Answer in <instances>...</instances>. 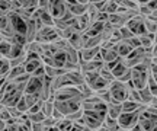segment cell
I'll use <instances>...</instances> for the list:
<instances>
[{
	"label": "cell",
	"mask_w": 157,
	"mask_h": 131,
	"mask_svg": "<svg viewBox=\"0 0 157 131\" xmlns=\"http://www.w3.org/2000/svg\"><path fill=\"white\" fill-rule=\"evenodd\" d=\"M87 7L89 5H82V3H73V5H67V10L73 15V16L78 17L84 15L86 12H87Z\"/></svg>",
	"instance_id": "obj_6"
},
{
	"label": "cell",
	"mask_w": 157,
	"mask_h": 131,
	"mask_svg": "<svg viewBox=\"0 0 157 131\" xmlns=\"http://www.w3.org/2000/svg\"><path fill=\"white\" fill-rule=\"evenodd\" d=\"M127 28L132 32L134 35H143V34H147V29H146V17L143 16V15H135L129 19L127 25H125Z\"/></svg>",
	"instance_id": "obj_3"
},
{
	"label": "cell",
	"mask_w": 157,
	"mask_h": 131,
	"mask_svg": "<svg viewBox=\"0 0 157 131\" xmlns=\"http://www.w3.org/2000/svg\"><path fill=\"white\" fill-rule=\"evenodd\" d=\"M147 6L150 7V10H151V13H153V10L157 9V0H150V2L147 3Z\"/></svg>",
	"instance_id": "obj_18"
},
{
	"label": "cell",
	"mask_w": 157,
	"mask_h": 131,
	"mask_svg": "<svg viewBox=\"0 0 157 131\" xmlns=\"http://www.w3.org/2000/svg\"><path fill=\"white\" fill-rule=\"evenodd\" d=\"M144 108V105L140 106V108L134 111V112H122V114L118 117V125L121 127L122 130H131L132 127L138 122V118H140L141 111Z\"/></svg>",
	"instance_id": "obj_2"
},
{
	"label": "cell",
	"mask_w": 157,
	"mask_h": 131,
	"mask_svg": "<svg viewBox=\"0 0 157 131\" xmlns=\"http://www.w3.org/2000/svg\"><path fill=\"white\" fill-rule=\"evenodd\" d=\"M132 87V83L128 82V83H124L121 80L118 79H113L111 83H109V92H111V95H112L113 101H117V102H121L122 103L124 101H127L128 99V93H129V89Z\"/></svg>",
	"instance_id": "obj_1"
},
{
	"label": "cell",
	"mask_w": 157,
	"mask_h": 131,
	"mask_svg": "<svg viewBox=\"0 0 157 131\" xmlns=\"http://www.w3.org/2000/svg\"><path fill=\"white\" fill-rule=\"evenodd\" d=\"M48 131H60V130H58V128L54 125V127H51V128H48Z\"/></svg>",
	"instance_id": "obj_20"
},
{
	"label": "cell",
	"mask_w": 157,
	"mask_h": 131,
	"mask_svg": "<svg viewBox=\"0 0 157 131\" xmlns=\"http://www.w3.org/2000/svg\"><path fill=\"white\" fill-rule=\"evenodd\" d=\"M122 114V103L121 102H111L108 105V115L118 120V117Z\"/></svg>",
	"instance_id": "obj_7"
},
{
	"label": "cell",
	"mask_w": 157,
	"mask_h": 131,
	"mask_svg": "<svg viewBox=\"0 0 157 131\" xmlns=\"http://www.w3.org/2000/svg\"><path fill=\"white\" fill-rule=\"evenodd\" d=\"M147 86H148V89H150V92H151L153 96H157V82L153 79L151 74L148 76V80H147Z\"/></svg>",
	"instance_id": "obj_14"
},
{
	"label": "cell",
	"mask_w": 157,
	"mask_h": 131,
	"mask_svg": "<svg viewBox=\"0 0 157 131\" xmlns=\"http://www.w3.org/2000/svg\"><path fill=\"white\" fill-rule=\"evenodd\" d=\"M153 131H157V125H156V127H154V130H153Z\"/></svg>",
	"instance_id": "obj_23"
},
{
	"label": "cell",
	"mask_w": 157,
	"mask_h": 131,
	"mask_svg": "<svg viewBox=\"0 0 157 131\" xmlns=\"http://www.w3.org/2000/svg\"><path fill=\"white\" fill-rule=\"evenodd\" d=\"M2 131H7V130H6V128H5V130H2Z\"/></svg>",
	"instance_id": "obj_26"
},
{
	"label": "cell",
	"mask_w": 157,
	"mask_h": 131,
	"mask_svg": "<svg viewBox=\"0 0 157 131\" xmlns=\"http://www.w3.org/2000/svg\"><path fill=\"white\" fill-rule=\"evenodd\" d=\"M28 118L32 124H34V122H44V120L47 118V115H45L42 111H39V112H34V114H28Z\"/></svg>",
	"instance_id": "obj_13"
},
{
	"label": "cell",
	"mask_w": 157,
	"mask_h": 131,
	"mask_svg": "<svg viewBox=\"0 0 157 131\" xmlns=\"http://www.w3.org/2000/svg\"><path fill=\"white\" fill-rule=\"evenodd\" d=\"M56 127L60 131H71V128H73V121L67 120V118L64 117L63 120L57 121V122H56Z\"/></svg>",
	"instance_id": "obj_11"
},
{
	"label": "cell",
	"mask_w": 157,
	"mask_h": 131,
	"mask_svg": "<svg viewBox=\"0 0 157 131\" xmlns=\"http://www.w3.org/2000/svg\"><path fill=\"white\" fill-rule=\"evenodd\" d=\"M115 48H117L118 56H119L121 58L128 57L129 54L132 52V50H134V48H132V47L127 42V40H121L119 42H117V44H115Z\"/></svg>",
	"instance_id": "obj_5"
},
{
	"label": "cell",
	"mask_w": 157,
	"mask_h": 131,
	"mask_svg": "<svg viewBox=\"0 0 157 131\" xmlns=\"http://www.w3.org/2000/svg\"><path fill=\"white\" fill-rule=\"evenodd\" d=\"M154 56H157V51H156V52H154ZM154 56H153V57H154Z\"/></svg>",
	"instance_id": "obj_25"
},
{
	"label": "cell",
	"mask_w": 157,
	"mask_h": 131,
	"mask_svg": "<svg viewBox=\"0 0 157 131\" xmlns=\"http://www.w3.org/2000/svg\"><path fill=\"white\" fill-rule=\"evenodd\" d=\"M7 25H9V16H7V13H6L3 16H0V31L5 29Z\"/></svg>",
	"instance_id": "obj_16"
},
{
	"label": "cell",
	"mask_w": 157,
	"mask_h": 131,
	"mask_svg": "<svg viewBox=\"0 0 157 131\" xmlns=\"http://www.w3.org/2000/svg\"><path fill=\"white\" fill-rule=\"evenodd\" d=\"M31 128H32V131H48V128H47L42 122H34Z\"/></svg>",
	"instance_id": "obj_15"
},
{
	"label": "cell",
	"mask_w": 157,
	"mask_h": 131,
	"mask_svg": "<svg viewBox=\"0 0 157 131\" xmlns=\"http://www.w3.org/2000/svg\"><path fill=\"white\" fill-rule=\"evenodd\" d=\"M42 85H44V77L31 76L29 80L26 82V86H25V93H35V95H39L41 91H42Z\"/></svg>",
	"instance_id": "obj_4"
},
{
	"label": "cell",
	"mask_w": 157,
	"mask_h": 131,
	"mask_svg": "<svg viewBox=\"0 0 157 131\" xmlns=\"http://www.w3.org/2000/svg\"><path fill=\"white\" fill-rule=\"evenodd\" d=\"M9 70H10L9 58H6V57L0 58V77H5V76H7Z\"/></svg>",
	"instance_id": "obj_12"
},
{
	"label": "cell",
	"mask_w": 157,
	"mask_h": 131,
	"mask_svg": "<svg viewBox=\"0 0 157 131\" xmlns=\"http://www.w3.org/2000/svg\"><path fill=\"white\" fill-rule=\"evenodd\" d=\"M150 74L153 76V79L157 82V64L151 63V67H150Z\"/></svg>",
	"instance_id": "obj_17"
},
{
	"label": "cell",
	"mask_w": 157,
	"mask_h": 131,
	"mask_svg": "<svg viewBox=\"0 0 157 131\" xmlns=\"http://www.w3.org/2000/svg\"><path fill=\"white\" fill-rule=\"evenodd\" d=\"M140 106H143V105L134 102V101L127 99V101H124L122 102V112H134V111H137Z\"/></svg>",
	"instance_id": "obj_10"
},
{
	"label": "cell",
	"mask_w": 157,
	"mask_h": 131,
	"mask_svg": "<svg viewBox=\"0 0 157 131\" xmlns=\"http://www.w3.org/2000/svg\"><path fill=\"white\" fill-rule=\"evenodd\" d=\"M77 3H82V5H89L90 0H76Z\"/></svg>",
	"instance_id": "obj_19"
},
{
	"label": "cell",
	"mask_w": 157,
	"mask_h": 131,
	"mask_svg": "<svg viewBox=\"0 0 157 131\" xmlns=\"http://www.w3.org/2000/svg\"><path fill=\"white\" fill-rule=\"evenodd\" d=\"M121 131H131V130H122V128H121Z\"/></svg>",
	"instance_id": "obj_24"
},
{
	"label": "cell",
	"mask_w": 157,
	"mask_h": 131,
	"mask_svg": "<svg viewBox=\"0 0 157 131\" xmlns=\"http://www.w3.org/2000/svg\"><path fill=\"white\" fill-rule=\"evenodd\" d=\"M138 92H140V96H141L143 103H144V105H150V102H151V99L154 96L151 95V92H150V89H148V86H144L143 89H138Z\"/></svg>",
	"instance_id": "obj_9"
},
{
	"label": "cell",
	"mask_w": 157,
	"mask_h": 131,
	"mask_svg": "<svg viewBox=\"0 0 157 131\" xmlns=\"http://www.w3.org/2000/svg\"><path fill=\"white\" fill-rule=\"evenodd\" d=\"M2 41H3V37H2V34H0V42H2Z\"/></svg>",
	"instance_id": "obj_22"
},
{
	"label": "cell",
	"mask_w": 157,
	"mask_h": 131,
	"mask_svg": "<svg viewBox=\"0 0 157 131\" xmlns=\"http://www.w3.org/2000/svg\"><path fill=\"white\" fill-rule=\"evenodd\" d=\"M44 64L42 58H36V60H28L25 61V71L28 74H32L38 67H41Z\"/></svg>",
	"instance_id": "obj_8"
},
{
	"label": "cell",
	"mask_w": 157,
	"mask_h": 131,
	"mask_svg": "<svg viewBox=\"0 0 157 131\" xmlns=\"http://www.w3.org/2000/svg\"><path fill=\"white\" fill-rule=\"evenodd\" d=\"M80 131H92V130H89V128H83V130H80Z\"/></svg>",
	"instance_id": "obj_21"
}]
</instances>
